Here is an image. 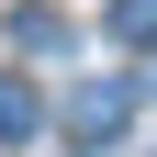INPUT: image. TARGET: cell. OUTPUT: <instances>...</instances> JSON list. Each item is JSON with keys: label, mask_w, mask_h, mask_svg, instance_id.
<instances>
[{"label": "cell", "mask_w": 157, "mask_h": 157, "mask_svg": "<svg viewBox=\"0 0 157 157\" xmlns=\"http://www.w3.org/2000/svg\"><path fill=\"white\" fill-rule=\"evenodd\" d=\"M124 112H135V90H124V78H78V90H67V124H78V135H112Z\"/></svg>", "instance_id": "6da1fadb"}, {"label": "cell", "mask_w": 157, "mask_h": 157, "mask_svg": "<svg viewBox=\"0 0 157 157\" xmlns=\"http://www.w3.org/2000/svg\"><path fill=\"white\" fill-rule=\"evenodd\" d=\"M34 124H45V101H34V78H0V146H23Z\"/></svg>", "instance_id": "7a4b0ae2"}, {"label": "cell", "mask_w": 157, "mask_h": 157, "mask_svg": "<svg viewBox=\"0 0 157 157\" xmlns=\"http://www.w3.org/2000/svg\"><path fill=\"white\" fill-rule=\"evenodd\" d=\"M112 34L124 45H157V0H112Z\"/></svg>", "instance_id": "3957f363"}]
</instances>
